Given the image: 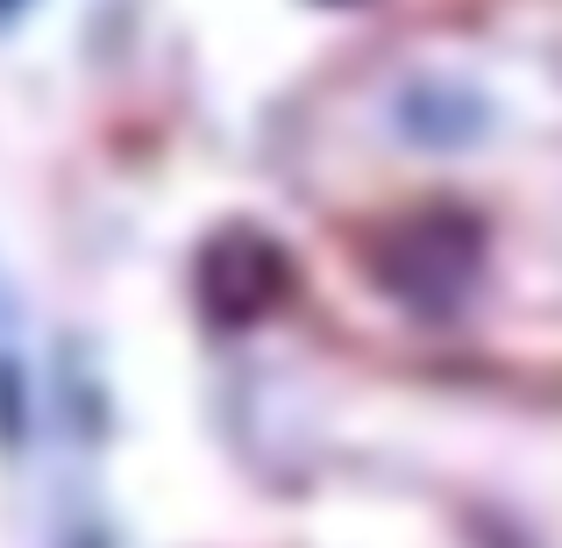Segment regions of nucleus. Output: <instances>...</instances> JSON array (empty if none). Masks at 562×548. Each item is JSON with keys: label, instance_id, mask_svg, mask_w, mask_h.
<instances>
[{"label": "nucleus", "instance_id": "nucleus-2", "mask_svg": "<svg viewBox=\"0 0 562 548\" xmlns=\"http://www.w3.org/2000/svg\"><path fill=\"white\" fill-rule=\"evenodd\" d=\"M292 286H300V271H292L285 243L249 228V221L206 235L200 264H192V300H200V314L214 328H249V321L278 314L292 300Z\"/></svg>", "mask_w": 562, "mask_h": 548}, {"label": "nucleus", "instance_id": "nucleus-3", "mask_svg": "<svg viewBox=\"0 0 562 548\" xmlns=\"http://www.w3.org/2000/svg\"><path fill=\"white\" fill-rule=\"evenodd\" d=\"M14 8H22V0H0V22H8V14H14Z\"/></svg>", "mask_w": 562, "mask_h": 548}, {"label": "nucleus", "instance_id": "nucleus-1", "mask_svg": "<svg viewBox=\"0 0 562 548\" xmlns=\"http://www.w3.org/2000/svg\"><path fill=\"white\" fill-rule=\"evenodd\" d=\"M484 271V228L463 206H413L371 243V278L384 286V300L413 306V314L441 321L470 300Z\"/></svg>", "mask_w": 562, "mask_h": 548}, {"label": "nucleus", "instance_id": "nucleus-4", "mask_svg": "<svg viewBox=\"0 0 562 548\" xmlns=\"http://www.w3.org/2000/svg\"><path fill=\"white\" fill-rule=\"evenodd\" d=\"M328 8H357V0H328Z\"/></svg>", "mask_w": 562, "mask_h": 548}]
</instances>
